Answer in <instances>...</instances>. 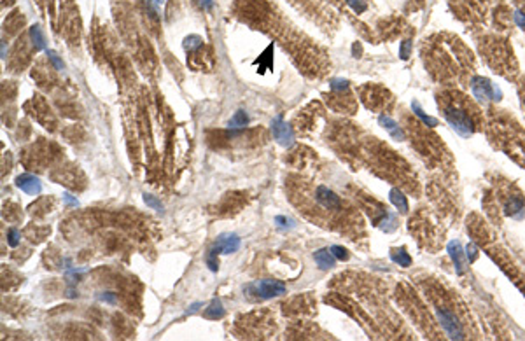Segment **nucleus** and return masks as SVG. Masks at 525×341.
<instances>
[{"label":"nucleus","instance_id":"obj_1","mask_svg":"<svg viewBox=\"0 0 525 341\" xmlns=\"http://www.w3.org/2000/svg\"><path fill=\"white\" fill-rule=\"evenodd\" d=\"M247 290H251L252 294H256L257 298L261 299H272L277 298V296L286 294V284H282L280 280H270V278H265V280H256L249 284L245 287Z\"/></svg>","mask_w":525,"mask_h":341},{"label":"nucleus","instance_id":"obj_2","mask_svg":"<svg viewBox=\"0 0 525 341\" xmlns=\"http://www.w3.org/2000/svg\"><path fill=\"white\" fill-rule=\"evenodd\" d=\"M445 117H447V121H448L450 126H452V128L455 130V132L459 133L461 136H471V135H473V130H474L473 123H471V119L462 111H459V109H447V112H445Z\"/></svg>","mask_w":525,"mask_h":341},{"label":"nucleus","instance_id":"obj_3","mask_svg":"<svg viewBox=\"0 0 525 341\" xmlns=\"http://www.w3.org/2000/svg\"><path fill=\"white\" fill-rule=\"evenodd\" d=\"M272 135L277 140V144H280L282 147H291V145L294 144V132L284 121L282 115H277V117L272 119Z\"/></svg>","mask_w":525,"mask_h":341},{"label":"nucleus","instance_id":"obj_4","mask_svg":"<svg viewBox=\"0 0 525 341\" xmlns=\"http://www.w3.org/2000/svg\"><path fill=\"white\" fill-rule=\"evenodd\" d=\"M471 90H473L474 96L478 100H499L501 98V91L492 84L488 79L485 77H474L471 81Z\"/></svg>","mask_w":525,"mask_h":341},{"label":"nucleus","instance_id":"obj_5","mask_svg":"<svg viewBox=\"0 0 525 341\" xmlns=\"http://www.w3.org/2000/svg\"><path fill=\"white\" fill-rule=\"evenodd\" d=\"M16 186L18 189H21L23 192L30 194V196H37L42 191V184L39 180V177L32 173H21L16 177Z\"/></svg>","mask_w":525,"mask_h":341},{"label":"nucleus","instance_id":"obj_6","mask_svg":"<svg viewBox=\"0 0 525 341\" xmlns=\"http://www.w3.org/2000/svg\"><path fill=\"white\" fill-rule=\"evenodd\" d=\"M214 245L221 250V254H233L240 248L242 245V240H240L238 235L235 233H222V235L217 236V240L214 242Z\"/></svg>","mask_w":525,"mask_h":341},{"label":"nucleus","instance_id":"obj_7","mask_svg":"<svg viewBox=\"0 0 525 341\" xmlns=\"http://www.w3.org/2000/svg\"><path fill=\"white\" fill-rule=\"evenodd\" d=\"M438 315H440L441 325H443L445 331H447V333L450 334V338H457V340L464 338V333H462L461 325H459V322H457L455 317H453L452 313H450V311L440 310V311H438Z\"/></svg>","mask_w":525,"mask_h":341},{"label":"nucleus","instance_id":"obj_8","mask_svg":"<svg viewBox=\"0 0 525 341\" xmlns=\"http://www.w3.org/2000/svg\"><path fill=\"white\" fill-rule=\"evenodd\" d=\"M315 198L317 201H319L324 208L328 210H333V208H340V205H342V201H340V198L336 196V192H333L331 189H328L326 186H319L315 191Z\"/></svg>","mask_w":525,"mask_h":341},{"label":"nucleus","instance_id":"obj_9","mask_svg":"<svg viewBox=\"0 0 525 341\" xmlns=\"http://www.w3.org/2000/svg\"><path fill=\"white\" fill-rule=\"evenodd\" d=\"M313 261L320 269H331L336 265V257L333 256L331 248H319L313 252Z\"/></svg>","mask_w":525,"mask_h":341},{"label":"nucleus","instance_id":"obj_10","mask_svg":"<svg viewBox=\"0 0 525 341\" xmlns=\"http://www.w3.org/2000/svg\"><path fill=\"white\" fill-rule=\"evenodd\" d=\"M448 250H450V256H452L453 263H455L457 273H459V275H462V273H464L466 261H464V252H462L461 243H459V242H452V243L448 245Z\"/></svg>","mask_w":525,"mask_h":341},{"label":"nucleus","instance_id":"obj_11","mask_svg":"<svg viewBox=\"0 0 525 341\" xmlns=\"http://www.w3.org/2000/svg\"><path fill=\"white\" fill-rule=\"evenodd\" d=\"M378 123H380L382 126L394 136V138H397V140H403V138H405V133H403V130L399 128V124H397L394 119H390L389 115L382 114L380 117H378Z\"/></svg>","mask_w":525,"mask_h":341},{"label":"nucleus","instance_id":"obj_12","mask_svg":"<svg viewBox=\"0 0 525 341\" xmlns=\"http://www.w3.org/2000/svg\"><path fill=\"white\" fill-rule=\"evenodd\" d=\"M203 315H205V319H209V320H219V319H222V317H224V306H222L221 299L214 298L212 301H210L209 306L205 308Z\"/></svg>","mask_w":525,"mask_h":341},{"label":"nucleus","instance_id":"obj_13","mask_svg":"<svg viewBox=\"0 0 525 341\" xmlns=\"http://www.w3.org/2000/svg\"><path fill=\"white\" fill-rule=\"evenodd\" d=\"M30 40H32V44H34L35 51H42V49H46V37H44L42 28H40L39 25L30 26Z\"/></svg>","mask_w":525,"mask_h":341},{"label":"nucleus","instance_id":"obj_14","mask_svg":"<svg viewBox=\"0 0 525 341\" xmlns=\"http://www.w3.org/2000/svg\"><path fill=\"white\" fill-rule=\"evenodd\" d=\"M389 198H390V201H392L394 207H396L397 210H401L403 213L408 212V201H406V196L399 191V189H390Z\"/></svg>","mask_w":525,"mask_h":341},{"label":"nucleus","instance_id":"obj_15","mask_svg":"<svg viewBox=\"0 0 525 341\" xmlns=\"http://www.w3.org/2000/svg\"><path fill=\"white\" fill-rule=\"evenodd\" d=\"M390 257H392V261L396 265L403 266V268H408L411 265V257L405 248H392L390 250Z\"/></svg>","mask_w":525,"mask_h":341},{"label":"nucleus","instance_id":"obj_16","mask_svg":"<svg viewBox=\"0 0 525 341\" xmlns=\"http://www.w3.org/2000/svg\"><path fill=\"white\" fill-rule=\"evenodd\" d=\"M249 124V115L245 111H236L235 115L231 117L230 121H228V128L231 130H236V128H245Z\"/></svg>","mask_w":525,"mask_h":341},{"label":"nucleus","instance_id":"obj_17","mask_svg":"<svg viewBox=\"0 0 525 341\" xmlns=\"http://www.w3.org/2000/svg\"><path fill=\"white\" fill-rule=\"evenodd\" d=\"M221 254V250H219L215 245H212L209 250V254H207V266H209L210 271H217L219 269V261H217V256Z\"/></svg>","mask_w":525,"mask_h":341},{"label":"nucleus","instance_id":"obj_18","mask_svg":"<svg viewBox=\"0 0 525 341\" xmlns=\"http://www.w3.org/2000/svg\"><path fill=\"white\" fill-rule=\"evenodd\" d=\"M201 44H203V38L200 37V35H188V37L184 38V49L186 51H194V49H198V47H201Z\"/></svg>","mask_w":525,"mask_h":341},{"label":"nucleus","instance_id":"obj_19","mask_svg":"<svg viewBox=\"0 0 525 341\" xmlns=\"http://www.w3.org/2000/svg\"><path fill=\"white\" fill-rule=\"evenodd\" d=\"M142 198H144V203L147 205V207H151V208L156 210V212H163V203L156 196L144 192V194H142Z\"/></svg>","mask_w":525,"mask_h":341},{"label":"nucleus","instance_id":"obj_20","mask_svg":"<svg viewBox=\"0 0 525 341\" xmlns=\"http://www.w3.org/2000/svg\"><path fill=\"white\" fill-rule=\"evenodd\" d=\"M411 107H413L415 114L419 115L420 119H422V121H424V123H426V124H429V126H436V124H438V121H436L434 117H431V115H427L426 112H424L422 109H420V105H419V103H417V102H415V103H413V105H411Z\"/></svg>","mask_w":525,"mask_h":341},{"label":"nucleus","instance_id":"obj_21","mask_svg":"<svg viewBox=\"0 0 525 341\" xmlns=\"http://www.w3.org/2000/svg\"><path fill=\"white\" fill-rule=\"evenodd\" d=\"M19 238H21V233L16 229V227H11V229L7 231V243H9V247H18V243H19Z\"/></svg>","mask_w":525,"mask_h":341},{"label":"nucleus","instance_id":"obj_22","mask_svg":"<svg viewBox=\"0 0 525 341\" xmlns=\"http://www.w3.org/2000/svg\"><path fill=\"white\" fill-rule=\"evenodd\" d=\"M275 224H277L280 229H291V227H294V221L286 217V215H277V217H275Z\"/></svg>","mask_w":525,"mask_h":341},{"label":"nucleus","instance_id":"obj_23","mask_svg":"<svg viewBox=\"0 0 525 341\" xmlns=\"http://www.w3.org/2000/svg\"><path fill=\"white\" fill-rule=\"evenodd\" d=\"M47 58H49V60H51V63L53 65H55V68H56V70H63V68H65V65H63V61H61V58H60V56H58V53H56V51H53V49H47Z\"/></svg>","mask_w":525,"mask_h":341},{"label":"nucleus","instance_id":"obj_24","mask_svg":"<svg viewBox=\"0 0 525 341\" xmlns=\"http://www.w3.org/2000/svg\"><path fill=\"white\" fill-rule=\"evenodd\" d=\"M380 227H382V229H385V231L396 229V217H394L392 213H387V212H385V219L382 221Z\"/></svg>","mask_w":525,"mask_h":341},{"label":"nucleus","instance_id":"obj_25","mask_svg":"<svg viewBox=\"0 0 525 341\" xmlns=\"http://www.w3.org/2000/svg\"><path fill=\"white\" fill-rule=\"evenodd\" d=\"M329 248H331L333 256L336 257L338 261H347V259H349V252H347V248L340 247V245H333V247H329Z\"/></svg>","mask_w":525,"mask_h":341},{"label":"nucleus","instance_id":"obj_26","mask_svg":"<svg viewBox=\"0 0 525 341\" xmlns=\"http://www.w3.org/2000/svg\"><path fill=\"white\" fill-rule=\"evenodd\" d=\"M410 51H411V42L410 40H403L401 46H399V56H401L403 60H408Z\"/></svg>","mask_w":525,"mask_h":341},{"label":"nucleus","instance_id":"obj_27","mask_svg":"<svg viewBox=\"0 0 525 341\" xmlns=\"http://www.w3.org/2000/svg\"><path fill=\"white\" fill-rule=\"evenodd\" d=\"M345 2L354 9L355 13H364L366 11V4H364L363 0H345Z\"/></svg>","mask_w":525,"mask_h":341},{"label":"nucleus","instance_id":"obj_28","mask_svg":"<svg viewBox=\"0 0 525 341\" xmlns=\"http://www.w3.org/2000/svg\"><path fill=\"white\" fill-rule=\"evenodd\" d=\"M98 299L102 301V303H109V304L117 303V296H116L114 292H102V294L98 296Z\"/></svg>","mask_w":525,"mask_h":341},{"label":"nucleus","instance_id":"obj_29","mask_svg":"<svg viewBox=\"0 0 525 341\" xmlns=\"http://www.w3.org/2000/svg\"><path fill=\"white\" fill-rule=\"evenodd\" d=\"M329 86H331V90H345L349 86V81H345V79H331Z\"/></svg>","mask_w":525,"mask_h":341},{"label":"nucleus","instance_id":"obj_30","mask_svg":"<svg viewBox=\"0 0 525 341\" xmlns=\"http://www.w3.org/2000/svg\"><path fill=\"white\" fill-rule=\"evenodd\" d=\"M63 201L67 205H70V207H79V201H77V198H74L72 194H69V192H65V194H63Z\"/></svg>","mask_w":525,"mask_h":341},{"label":"nucleus","instance_id":"obj_31","mask_svg":"<svg viewBox=\"0 0 525 341\" xmlns=\"http://www.w3.org/2000/svg\"><path fill=\"white\" fill-rule=\"evenodd\" d=\"M515 21L518 23V26H522V28H525V14H522V13H515Z\"/></svg>","mask_w":525,"mask_h":341},{"label":"nucleus","instance_id":"obj_32","mask_svg":"<svg viewBox=\"0 0 525 341\" xmlns=\"http://www.w3.org/2000/svg\"><path fill=\"white\" fill-rule=\"evenodd\" d=\"M466 256L469 257V261H474V257H476V248H474L473 245H467V252H466Z\"/></svg>","mask_w":525,"mask_h":341},{"label":"nucleus","instance_id":"obj_33","mask_svg":"<svg viewBox=\"0 0 525 341\" xmlns=\"http://www.w3.org/2000/svg\"><path fill=\"white\" fill-rule=\"evenodd\" d=\"M200 5H201L203 9H212L214 0H200Z\"/></svg>","mask_w":525,"mask_h":341},{"label":"nucleus","instance_id":"obj_34","mask_svg":"<svg viewBox=\"0 0 525 341\" xmlns=\"http://www.w3.org/2000/svg\"><path fill=\"white\" fill-rule=\"evenodd\" d=\"M200 306H201V303H194V304H191V306H189V310H188V313H193V311H196Z\"/></svg>","mask_w":525,"mask_h":341},{"label":"nucleus","instance_id":"obj_35","mask_svg":"<svg viewBox=\"0 0 525 341\" xmlns=\"http://www.w3.org/2000/svg\"><path fill=\"white\" fill-rule=\"evenodd\" d=\"M2 58H5V42H2Z\"/></svg>","mask_w":525,"mask_h":341},{"label":"nucleus","instance_id":"obj_36","mask_svg":"<svg viewBox=\"0 0 525 341\" xmlns=\"http://www.w3.org/2000/svg\"><path fill=\"white\" fill-rule=\"evenodd\" d=\"M154 2H156V4L159 5V4H163V2H165V0H154Z\"/></svg>","mask_w":525,"mask_h":341}]
</instances>
